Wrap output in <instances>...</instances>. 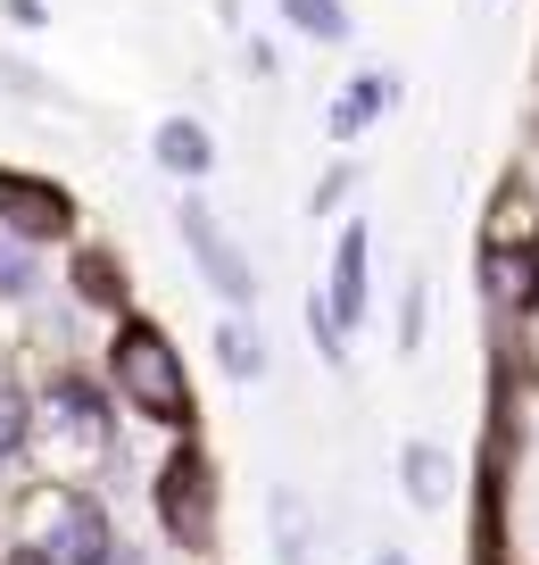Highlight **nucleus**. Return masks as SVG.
<instances>
[{"mask_svg":"<svg viewBox=\"0 0 539 565\" xmlns=\"http://www.w3.org/2000/svg\"><path fill=\"white\" fill-rule=\"evenodd\" d=\"M25 441H34V399H25V391L0 374V466H18Z\"/></svg>","mask_w":539,"mask_h":565,"instance_id":"nucleus-13","label":"nucleus"},{"mask_svg":"<svg viewBox=\"0 0 539 565\" xmlns=\"http://www.w3.org/2000/svg\"><path fill=\"white\" fill-rule=\"evenodd\" d=\"M75 300L84 308H125V275L108 249H75Z\"/></svg>","mask_w":539,"mask_h":565,"instance_id":"nucleus-12","label":"nucleus"},{"mask_svg":"<svg viewBox=\"0 0 539 565\" xmlns=\"http://www.w3.org/2000/svg\"><path fill=\"white\" fill-rule=\"evenodd\" d=\"M0 233L25 242V249L67 242L75 233V200L58 192V183H42V175H9V167H0Z\"/></svg>","mask_w":539,"mask_h":565,"instance_id":"nucleus-6","label":"nucleus"},{"mask_svg":"<svg viewBox=\"0 0 539 565\" xmlns=\"http://www.w3.org/2000/svg\"><path fill=\"white\" fill-rule=\"evenodd\" d=\"M216 358H225L241 383H258V374H266V350H258V333H249V324H216Z\"/></svg>","mask_w":539,"mask_h":565,"instance_id":"nucleus-14","label":"nucleus"},{"mask_svg":"<svg viewBox=\"0 0 539 565\" xmlns=\"http://www.w3.org/2000/svg\"><path fill=\"white\" fill-rule=\"evenodd\" d=\"M382 100H390V75H357V84L332 100V141H348V134H366L374 117H382Z\"/></svg>","mask_w":539,"mask_h":565,"instance_id":"nucleus-11","label":"nucleus"},{"mask_svg":"<svg viewBox=\"0 0 539 565\" xmlns=\"http://www.w3.org/2000/svg\"><path fill=\"white\" fill-rule=\"evenodd\" d=\"M108 449H117L108 399L91 391V374L58 366L51 383L34 391V441H25V458L42 466V482H84V475L108 466Z\"/></svg>","mask_w":539,"mask_h":565,"instance_id":"nucleus-1","label":"nucleus"},{"mask_svg":"<svg viewBox=\"0 0 539 565\" xmlns=\"http://www.w3.org/2000/svg\"><path fill=\"white\" fill-rule=\"evenodd\" d=\"M399 475H407V499H416V508H440V499L456 491V466H449V449H432V441H407Z\"/></svg>","mask_w":539,"mask_h":565,"instance_id":"nucleus-10","label":"nucleus"},{"mask_svg":"<svg viewBox=\"0 0 539 565\" xmlns=\"http://www.w3.org/2000/svg\"><path fill=\"white\" fill-rule=\"evenodd\" d=\"M324 308H332V324H341V333L366 317V225H348L341 249H332V300H324Z\"/></svg>","mask_w":539,"mask_h":565,"instance_id":"nucleus-8","label":"nucleus"},{"mask_svg":"<svg viewBox=\"0 0 539 565\" xmlns=\"http://www.w3.org/2000/svg\"><path fill=\"white\" fill-rule=\"evenodd\" d=\"M174 225H183V242H192L200 275H208L233 308H249V300H258V275H249V258L225 242V233H216V209H208V200H183V209H174Z\"/></svg>","mask_w":539,"mask_h":565,"instance_id":"nucleus-7","label":"nucleus"},{"mask_svg":"<svg viewBox=\"0 0 539 565\" xmlns=\"http://www.w3.org/2000/svg\"><path fill=\"white\" fill-rule=\"evenodd\" d=\"M374 565H407V557H374Z\"/></svg>","mask_w":539,"mask_h":565,"instance_id":"nucleus-17","label":"nucleus"},{"mask_svg":"<svg viewBox=\"0 0 539 565\" xmlns=\"http://www.w3.org/2000/svg\"><path fill=\"white\" fill-rule=\"evenodd\" d=\"M34 282H42L34 249H25V242H0V300H34Z\"/></svg>","mask_w":539,"mask_h":565,"instance_id":"nucleus-16","label":"nucleus"},{"mask_svg":"<svg viewBox=\"0 0 539 565\" xmlns=\"http://www.w3.org/2000/svg\"><path fill=\"white\" fill-rule=\"evenodd\" d=\"M108 383L125 391V407H133V416L166 424V433H183V424H192V374H183V350L166 341V324L117 317V333H108Z\"/></svg>","mask_w":539,"mask_h":565,"instance_id":"nucleus-3","label":"nucleus"},{"mask_svg":"<svg viewBox=\"0 0 539 565\" xmlns=\"http://www.w3.org/2000/svg\"><path fill=\"white\" fill-rule=\"evenodd\" d=\"M482 291L498 308H539V209H531V192L522 183H506L498 192V216H489V233H482Z\"/></svg>","mask_w":539,"mask_h":565,"instance_id":"nucleus-4","label":"nucleus"},{"mask_svg":"<svg viewBox=\"0 0 539 565\" xmlns=\"http://www.w3.org/2000/svg\"><path fill=\"white\" fill-rule=\"evenodd\" d=\"M117 532L84 482H34L9 515V565H108Z\"/></svg>","mask_w":539,"mask_h":565,"instance_id":"nucleus-2","label":"nucleus"},{"mask_svg":"<svg viewBox=\"0 0 539 565\" xmlns=\"http://www.w3.org/2000/svg\"><path fill=\"white\" fill-rule=\"evenodd\" d=\"M158 524H166L174 548H208L216 541V475L200 449H174L166 466H158Z\"/></svg>","mask_w":539,"mask_h":565,"instance_id":"nucleus-5","label":"nucleus"},{"mask_svg":"<svg viewBox=\"0 0 539 565\" xmlns=\"http://www.w3.org/2000/svg\"><path fill=\"white\" fill-rule=\"evenodd\" d=\"M150 150H158V167H166V175H183V183H200V175L216 167V141H208V125H200V117H166Z\"/></svg>","mask_w":539,"mask_h":565,"instance_id":"nucleus-9","label":"nucleus"},{"mask_svg":"<svg viewBox=\"0 0 539 565\" xmlns=\"http://www.w3.org/2000/svg\"><path fill=\"white\" fill-rule=\"evenodd\" d=\"M282 18H291L299 34H315V42H341V34H348L341 0H282Z\"/></svg>","mask_w":539,"mask_h":565,"instance_id":"nucleus-15","label":"nucleus"}]
</instances>
